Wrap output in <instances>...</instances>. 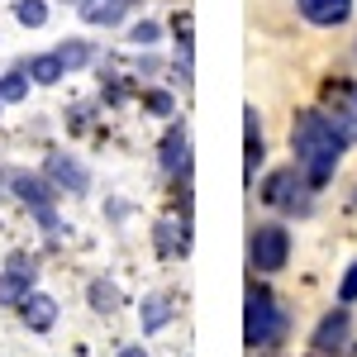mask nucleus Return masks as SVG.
I'll return each mask as SVG.
<instances>
[{"instance_id":"obj_1","label":"nucleus","mask_w":357,"mask_h":357,"mask_svg":"<svg viewBox=\"0 0 357 357\" xmlns=\"http://www.w3.org/2000/svg\"><path fill=\"white\" fill-rule=\"evenodd\" d=\"M343 143H348V138L338 134V124H333L329 114H319V110L296 114L291 148H296V167H301V176L310 186H324L333 176V167L343 158Z\"/></svg>"},{"instance_id":"obj_2","label":"nucleus","mask_w":357,"mask_h":357,"mask_svg":"<svg viewBox=\"0 0 357 357\" xmlns=\"http://www.w3.org/2000/svg\"><path fill=\"white\" fill-rule=\"evenodd\" d=\"M243 338H248V348H272V343L286 338V314H281L276 296H272V291H262V286H252V291H248Z\"/></svg>"},{"instance_id":"obj_3","label":"nucleus","mask_w":357,"mask_h":357,"mask_svg":"<svg viewBox=\"0 0 357 357\" xmlns=\"http://www.w3.org/2000/svg\"><path fill=\"white\" fill-rule=\"evenodd\" d=\"M305 181L296 167H286V172H276V176H267V186H262V200L267 205H276V210H310V195H305Z\"/></svg>"},{"instance_id":"obj_4","label":"nucleus","mask_w":357,"mask_h":357,"mask_svg":"<svg viewBox=\"0 0 357 357\" xmlns=\"http://www.w3.org/2000/svg\"><path fill=\"white\" fill-rule=\"evenodd\" d=\"M286 257H291L286 229H281V224H262V229L252 234V267H257V272H281Z\"/></svg>"},{"instance_id":"obj_5","label":"nucleus","mask_w":357,"mask_h":357,"mask_svg":"<svg viewBox=\"0 0 357 357\" xmlns=\"http://www.w3.org/2000/svg\"><path fill=\"white\" fill-rule=\"evenodd\" d=\"M10 186H15V195L24 200V205H33V215L43 220V229H57V215H53V191L38 181V176H29V172H10Z\"/></svg>"},{"instance_id":"obj_6","label":"nucleus","mask_w":357,"mask_h":357,"mask_svg":"<svg viewBox=\"0 0 357 357\" xmlns=\"http://www.w3.org/2000/svg\"><path fill=\"white\" fill-rule=\"evenodd\" d=\"M33 291V262H29L24 252H15L10 257V272L0 276V305H20Z\"/></svg>"},{"instance_id":"obj_7","label":"nucleus","mask_w":357,"mask_h":357,"mask_svg":"<svg viewBox=\"0 0 357 357\" xmlns=\"http://www.w3.org/2000/svg\"><path fill=\"white\" fill-rule=\"evenodd\" d=\"M343 348H348V310H333L314 333V353L329 357V353H343Z\"/></svg>"},{"instance_id":"obj_8","label":"nucleus","mask_w":357,"mask_h":357,"mask_svg":"<svg viewBox=\"0 0 357 357\" xmlns=\"http://www.w3.org/2000/svg\"><path fill=\"white\" fill-rule=\"evenodd\" d=\"M301 5V15L310 20V24H343L348 15H353V0H296Z\"/></svg>"},{"instance_id":"obj_9","label":"nucleus","mask_w":357,"mask_h":357,"mask_svg":"<svg viewBox=\"0 0 357 357\" xmlns=\"http://www.w3.org/2000/svg\"><path fill=\"white\" fill-rule=\"evenodd\" d=\"M20 314H24V324L29 329H53V319H57V301L53 296H38V291H29L24 301H20Z\"/></svg>"},{"instance_id":"obj_10","label":"nucleus","mask_w":357,"mask_h":357,"mask_svg":"<svg viewBox=\"0 0 357 357\" xmlns=\"http://www.w3.org/2000/svg\"><path fill=\"white\" fill-rule=\"evenodd\" d=\"M77 5H82L86 24H119V20L129 15L134 0H77Z\"/></svg>"},{"instance_id":"obj_11","label":"nucleus","mask_w":357,"mask_h":357,"mask_svg":"<svg viewBox=\"0 0 357 357\" xmlns=\"http://www.w3.org/2000/svg\"><path fill=\"white\" fill-rule=\"evenodd\" d=\"M191 167V143H186V129H172L162 138V172L167 176H176V172H186Z\"/></svg>"},{"instance_id":"obj_12","label":"nucleus","mask_w":357,"mask_h":357,"mask_svg":"<svg viewBox=\"0 0 357 357\" xmlns=\"http://www.w3.org/2000/svg\"><path fill=\"white\" fill-rule=\"evenodd\" d=\"M48 176H53L62 191H72V195H82L86 186H91V181H86V172L72 162V158H62V153H53V158H48Z\"/></svg>"},{"instance_id":"obj_13","label":"nucleus","mask_w":357,"mask_h":357,"mask_svg":"<svg viewBox=\"0 0 357 357\" xmlns=\"http://www.w3.org/2000/svg\"><path fill=\"white\" fill-rule=\"evenodd\" d=\"M329 119L338 124V134H343V138H353V143H357V86H343V91H338Z\"/></svg>"},{"instance_id":"obj_14","label":"nucleus","mask_w":357,"mask_h":357,"mask_svg":"<svg viewBox=\"0 0 357 357\" xmlns=\"http://www.w3.org/2000/svg\"><path fill=\"white\" fill-rule=\"evenodd\" d=\"M62 72H67V67H62V57H57V53H48V57H33V62H29V77H33L38 86H53V82H62Z\"/></svg>"},{"instance_id":"obj_15","label":"nucleus","mask_w":357,"mask_h":357,"mask_svg":"<svg viewBox=\"0 0 357 357\" xmlns=\"http://www.w3.org/2000/svg\"><path fill=\"white\" fill-rule=\"evenodd\" d=\"M15 20L24 29H43L48 24V5L43 0H15Z\"/></svg>"},{"instance_id":"obj_16","label":"nucleus","mask_w":357,"mask_h":357,"mask_svg":"<svg viewBox=\"0 0 357 357\" xmlns=\"http://www.w3.org/2000/svg\"><path fill=\"white\" fill-rule=\"evenodd\" d=\"M167 319H172V301H167V296L143 301V329H162Z\"/></svg>"},{"instance_id":"obj_17","label":"nucleus","mask_w":357,"mask_h":357,"mask_svg":"<svg viewBox=\"0 0 357 357\" xmlns=\"http://www.w3.org/2000/svg\"><path fill=\"white\" fill-rule=\"evenodd\" d=\"M248 114V176L257 172L262 162V129H257V110H243Z\"/></svg>"},{"instance_id":"obj_18","label":"nucleus","mask_w":357,"mask_h":357,"mask_svg":"<svg viewBox=\"0 0 357 357\" xmlns=\"http://www.w3.org/2000/svg\"><path fill=\"white\" fill-rule=\"evenodd\" d=\"M86 296H91V305H96L100 314H110V310H119V291H114L110 281H91V291H86Z\"/></svg>"},{"instance_id":"obj_19","label":"nucleus","mask_w":357,"mask_h":357,"mask_svg":"<svg viewBox=\"0 0 357 357\" xmlns=\"http://www.w3.org/2000/svg\"><path fill=\"white\" fill-rule=\"evenodd\" d=\"M57 57H62V67H67V72H77V67H86V62H91V43L72 38V43H62V48H57Z\"/></svg>"},{"instance_id":"obj_20","label":"nucleus","mask_w":357,"mask_h":357,"mask_svg":"<svg viewBox=\"0 0 357 357\" xmlns=\"http://www.w3.org/2000/svg\"><path fill=\"white\" fill-rule=\"evenodd\" d=\"M29 96V82H24V72H10L5 82H0V100H24Z\"/></svg>"},{"instance_id":"obj_21","label":"nucleus","mask_w":357,"mask_h":357,"mask_svg":"<svg viewBox=\"0 0 357 357\" xmlns=\"http://www.w3.org/2000/svg\"><path fill=\"white\" fill-rule=\"evenodd\" d=\"M158 248H162V252H176V248L186 252V243H176V224H172V220L158 224Z\"/></svg>"},{"instance_id":"obj_22","label":"nucleus","mask_w":357,"mask_h":357,"mask_svg":"<svg viewBox=\"0 0 357 357\" xmlns=\"http://www.w3.org/2000/svg\"><path fill=\"white\" fill-rule=\"evenodd\" d=\"M338 301L348 305V301H357V262L348 267V276H343V286H338Z\"/></svg>"},{"instance_id":"obj_23","label":"nucleus","mask_w":357,"mask_h":357,"mask_svg":"<svg viewBox=\"0 0 357 357\" xmlns=\"http://www.w3.org/2000/svg\"><path fill=\"white\" fill-rule=\"evenodd\" d=\"M129 38H134V43H158V24H148V20H143V24H134Z\"/></svg>"},{"instance_id":"obj_24","label":"nucleus","mask_w":357,"mask_h":357,"mask_svg":"<svg viewBox=\"0 0 357 357\" xmlns=\"http://www.w3.org/2000/svg\"><path fill=\"white\" fill-rule=\"evenodd\" d=\"M148 105H153L158 114H167V110H172V96H162V91H158V96H148Z\"/></svg>"},{"instance_id":"obj_25","label":"nucleus","mask_w":357,"mask_h":357,"mask_svg":"<svg viewBox=\"0 0 357 357\" xmlns=\"http://www.w3.org/2000/svg\"><path fill=\"white\" fill-rule=\"evenodd\" d=\"M119 357H148V353H143V348H124Z\"/></svg>"}]
</instances>
